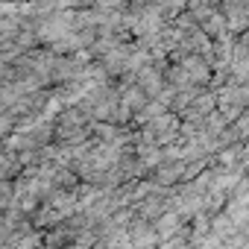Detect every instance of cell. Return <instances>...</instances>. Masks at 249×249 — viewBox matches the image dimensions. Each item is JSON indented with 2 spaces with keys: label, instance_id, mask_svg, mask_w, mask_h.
I'll return each mask as SVG.
<instances>
[{
  "label": "cell",
  "instance_id": "cell-1",
  "mask_svg": "<svg viewBox=\"0 0 249 249\" xmlns=\"http://www.w3.org/2000/svg\"><path fill=\"white\" fill-rule=\"evenodd\" d=\"M179 229V214H167V217H161L159 223H156V231L161 234V237H167L170 231H176Z\"/></svg>",
  "mask_w": 249,
  "mask_h": 249
}]
</instances>
